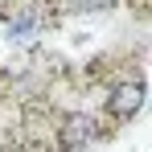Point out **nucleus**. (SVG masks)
<instances>
[{
	"label": "nucleus",
	"mask_w": 152,
	"mask_h": 152,
	"mask_svg": "<svg viewBox=\"0 0 152 152\" xmlns=\"http://www.w3.org/2000/svg\"><path fill=\"white\" fill-rule=\"evenodd\" d=\"M115 0H74V8L78 12H99V8H111Z\"/></svg>",
	"instance_id": "20e7f679"
},
{
	"label": "nucleus",
	"mask_w": 152,
	"mask_h": 152,
	"mask_svg": "<svg viewBox=\"0 0 152 152\" xmlns=\"http://www.w3.org/2000/svg\"><path fill=\"white\" fill-rule=\"evenodd\" d=\"M140 103H144V86L140 82H127L115 91V99H111V111L119 115V119H132L136 111H140Z\"/></svg>",
	"instance_id": "f257e3e1"
},
{
	"label": "nucleus",
	"mask_w": 152,
	"mask_h": 152,
	"mask_svg": "<svg viewBox=\"0 0 152 152\" xmlns=\"http://www.w3.org/2000/svg\"><path fill=\"white\" fill-rule=\"evenodd\" d=\"M91 136H95V124H91L86 115H70V119H66V132H62V148L74 152V148H82Z\"/></svg>",
	"instance_id": "f03ea898"
},
{
	"label": "nucleus",
	"mask_w": 152,
	"mask_h": 152,
	"mask_svg": "<svg viewBox=\"0 0 152 152\" xmlns=\"http://www.w3.org/2000/svg\"><path fill=\"white\" fill-rule=\"evenodd\" d=\"M37 25H41V21H37V12H33V8L17 12V17H12V25H8V41H12V45L33 41V37H37Z\"/></svg>",
	"instance_id": "7ed1b4c3"
}]
</instances>
